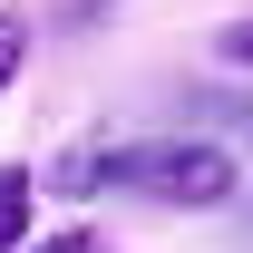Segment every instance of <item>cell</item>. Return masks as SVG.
Segmentation results:
<instances>
[{
    "instance_id": "3957f363",
    "label": "cell",
    "mask_w": 253,
    "mask_h": 253,
    "mask_svg": "<svg viewBox=\"0 0 253 253\" xmlns=\"http://www.w3.org/2000/svg\"><path fill=\"white\" fill-rule=\"evenodd\" d=\"M30 10H0V97H10V78H20V68H30Z\"/></svg>"
},
{
    "instance_id": "277c9868",
    "label": "cell",
    "mask_w": 253,
    "mask_h": 253,
    "mask_svg": "<svg viewBox=\"0 0 253 253\" xmlns=\"http://www.w3.org/2000/svg\"><path fill=\"white\" fill-rule=\"evenodd\" d=\"M30 253H107V244H97L88 224H68V234H30Z\"/></svg>"
},
{
    "instance_id": "5b68a950",
    "label": "cell",
    "mask_w": 253,
    "mask_h": 253,
    "mask_svg": "<svg viewBox=\"0 0 253 253\" xmlns=\"http://www.w3.org/2000/svg\"><path fill=\"white\" fill-rule=\"evenodd\" d=\"M224 59H244V68H253V20H234V30H224Z\"/></svg>"
},
{
    "instance_id": "7a4b0ae2",
    "label": "cell",
    "mask_w": 253,
    "mask_h": 253,
    "mask_svg": "<svg viewBox=\"0 0 253 253\" xmlns=\"http://www.w3.org/2000/svg\"><path fill=\"white\" fill-rule=\"evenodd\" d=\"M30 234H39V175L0 166V253H30Z\"/></svg>"
},
{
    "instance_id": "6da1fadb",
    "label": "cell",
    "mask_w": 253,
    "mask_h": 253,
    "mask_svg": "<svg viewBox=\"0 0 253 253\" xmlns=\"http://www.w3.org/2000/svg\"><path fill=\"white\" fill-rule=\"evenodd\" d=\"M107 175L136 195H156V205H234V156L224 146H195V136H166V146H117Z\"/></svg>"
}]
</instances>
